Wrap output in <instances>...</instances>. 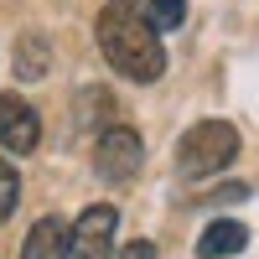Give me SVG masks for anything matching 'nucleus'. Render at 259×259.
Returning a JSON list of instances; mask_svg holds the SVG:
<instances>
[{
    "label": "nucleus",
    "mask_w": 259,
    "mask_h": 259,
    "mask_svg": "<svg viewBox=\"0 0 259 259\" xmlns=\"http://www.w3.org/2000/svg\"><path fill=\"white\" fill-rule=\"evenodd\" d=\"M99 52L109 57V68L124 73L130 83H156L166 73V47L150 31V21L130 6H104L99 11Z\"/></svg>",
    "instance_id": "f257e3e1"
},
{
    "label": "nucleus",
    "mask_w": 259,
    "mask_h": 259,
    "mask_svg": "<svg viewBox=\"0 0 259 259\" xmlns=\"http://www.w3.org/2000/svg\"><path fill=\"white\" fill-rule=\"evenodd\" d=\"M233 156H239V130H233L228 119H202V124H192L182 145H177V171L187 182H197V177H212V171H223Z\"/></svg>",
    "instance_id": "f03ea898"
},
{
    "label": "nucleus",
    "mask_w": 259,
    "mask_h": 259,
    "mask_svg": "<svg viewBox=\"0 0 259 259\" xmlns=\"http://www.w3.org/2000/svg\"><path fill=\"white\" fill-rule=\"evenodd\" d=\"M140 166H145L140 135L130 124H109L99 135V145H94V171L104 182H130V177H140Z\"/></svg>",
    "instance_id": "7ed1b4c3"
},
{
    "label": "nucleus",
    "mask_w": 259,
    "mask_h": 259,
    "mask_svg": "<svg viewBox=\"0 0 259 259\" xmlns=\"http://www.w3.org/2000/svg\"><path fill=\"white\" fill-rule=\"evenodd\" d=\"M41 140V119L36 109L21 94H0V145L11 150V156H31Z\"/></svg>",
    "instance_id": "20e7f679"
},
{
    "label": "nucleus",
    "mask_w": 259,
    "mask_h": 259,
    "mask_svg": "<svg viewBox=\"0 0 259 259\" xmlns=\"http://www.w3.org/2000/svg\"><path fill=\"white\" fill-rule=\"evenodd\" d=\"M114 228H119V212H114L109 202L89 207V212L73 223V254H78V259H109V254H114Z\"/></svg>",
    "instance_id": "39448f33"
},
{
    "label": "nucleus",
    "mask_w": 259,
    "mask_h": 259,
    "mask_svg": "<svg viewBox=\"0 0 259 259\" xmlns=\"http://www.w3.org/2000/svg\"><path fill=\"white\" fill-rule=\"evenodd\" d=\"M68 254H73V223H62L57 212L36 218L21 244V259H68Z\"/></svg>",
    "instance_id": "423d86ee"
},
{
    "label": "nucleus",
    "mask_w": 259,
    "mask_h": 259,
    "mask_svg": "<svg viewBox=\"0 0 259 259\" xmlns=\"http://www.w3.org/2000/svg\"><path fill=\"white\" fill-rule=\"evenodd\" d=\"M244 244H249V228H244L239 218H218V223L202 228L197 254H202V259H228V254H239Z\"/></svg>",
    "instance_id": "0eeeda50"
},
{
    "label": "nucleus",
    "mask_w": 259,
    "mask_h": 259,
    "mask_svg": "<svg viewBox=\"0 0 259 259\" xmlns=\"http://www.w3.org/2000/svg\"><path fill=\"white\" fill-rule=\"evenodd\" d=\"M16 73L21 78H41L47 73V41L41 36H21L16 41Z\"/></svg>",
    "instance_id": "6e6552de"
},
{
    "label": "nucleus",
    "mask_w": 259,
    "mask_h": 259,
    "mask_svg": "<svg viewBox=\"0 0 259 259\" xmlns=\"http://www.w3.org/2000/svg\"><path fill=\"white\" fill-rule=\"evenodd\" d=\"M145 21H150V31H177L182 21H187V0H150L145 6Z\"/></svg>",
    "instance_id": "1a4fd4ad"
},
{
    "label": "nucleus",
    "mask_w": 259,
    "mask_h": 259,
    "mask_svg": "<svg viewBox=\"0 0 259 259\" xmlns=\"http://www.w3.org/2000/svg\"><path fill=\"white\" fill-rule=\"evenodd\" d=\"M16 202H21V177H16L11 161H0V218H11Z\"/></svg>",
    "instance_id": "9d476101"
},
{
    "label": "nucleus",
    "mask_w": 259,
    "mask_h": 259,
    "mask_svg": "<svg viewBox=\"0 0 259 259\" xmlns=\"http://www.w3.org/2000/svg\"><path fill=\"white\" fill-rule=\"evenodd\" d=\"M119 259H156V244L135 239V244H124V249H119Z\"/></svg>",
    "instance_id": "9b49d317"
},
{
    "label": "nucleus",
    "mask_w": 259,
    "mask_h": 259,
    "mask_svg": "<svg viewBox=\"0 0 259 259\" xmlns=\"http://www.w3.org/2000/svg\"><path fill=\"white\" fill-rule=\"evenodd\" d=\"M109 6H130V0H109Z\"/></svg>",
    "instance_id": "f8f14e48"
}]
</instances>
